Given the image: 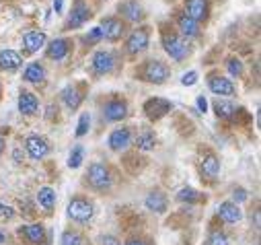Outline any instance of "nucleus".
Segmentation results:
<instances>
[{
  "label": "nucleus",
  "instance_id": "c85d7f7f",
  "mask_svg": "<svg viewBox=\"0 0 261 245\" xmlns=\"http://www.w3.org/2000/svg\"><path fill=\"white\" fill-rule=\"evenodd\" d=\"M154 144H156V136H154V132H150V130L140 132L138 138H136V146H138L140 151H152Z\"/></svg>",
  "mask_w": 261,
  "mask_h": 245
},
{
  "label": "nucleus",
  "instance_id": "e433bc0d",
  "mask_svg": "<svg viewBox=\"0 0 261 245\" xmlns=\"http://www.w3.org/2000/svg\"><path fill=\"white\" fill-rule=\"evenodd\" d=\"M101 37H103L101 27H93V29H91V33L87 35V43H95V41H99Z\"/></svg>",
  "mask_w": 261,
  "mask_h": 245
},
{
  "label": "nucleus",
  "instance_id": "20e7f679",
  "mask_svg": "<svg viewBox=\"0 0 261 245\" xmlns=\"http://www.w3.org/2000/svg\"><path fill=\"white\" fill-rule=\"evenodd\" d=\"M91 7L85 3V0H76L74 7H72V13L66 21V29H76L81 25H85L89 19H91Z\"/></svg>",
  "mask_w": 261,
  "mask_h": 245
},
{
  "label": "nucleus",
  "instance_id": "9b49d317",
  "mask_svg": "<svg viewBox=\"0 0 261 245\" xmlns=\"http://www.w3.org/2000/svg\"><path fill=\"white\" fill-rule=\"evenodd\" d=\"M101 33L105 39L109 41H117L121 35H123V23L115 17H105L103 23H101Z\"/></svg>",
  "mask_w": 261,
  "mask_h": 245
},
{
  "label": "nucleus",
  "instance_id": "f8f14e48",
  "mask_svg": "<svg viewBox=\"0 0 261 245\" xmlns=\"http://www.w3.org/2000/svg\"><path fill=\"white\" fill-rule=\"evenodd\" d=\"M132 144V132L127 128H117L109 134V149L111 151H125Z\"/></svg>",
  "mask_w": 261,
  "mask_h": 245
},
{
  "label": "nucleus",
  "instance_id": "dca6fc26",
  "mask_svg": "<svg viewBox=\"0 0 261 245\" xmlns=\"http://www.w3.org/2000/svg\"><path fill=\"white\" fill-rule=\"evenodd\" d=\"M45 41H47V37H45V33H43V31H29V33L23 37L25 50H27L29 54L39 52V50L45 45Z\"/></svg>",
  "mask_w": 261,
  "mask_h": 245
},
{
  "label": "nucleus",
  "instance_id": "6e6552de",
  "mask_svg": "<svg viewBox=\"0 0 261 245\" xmlns=\"http://www.w3.org/2000/svg\"><path fill=\"white\" fill-rule=\"evenodd\" d=\"M115 66V58L111 52L107 50H99L95 56H93V70L97 75H109Z\"/></svg>",
  "mask_w": 261,
  "mask_h": 245
},
{
  "label": "nucleus",
  "instance_id": "37998d69",
  "mask_svg": "<svg viewBox=\"0 0 261 245\" xmlns=\"http://www.w3.org/2000/svg\"><path fill=\"white\" fill-rule=\"evenodd\" d=\"M125 245H148L146 241H142V239H132V241H127Z\"/></svg>",
  "mask_w": 261,
  "mask_h": 245
},
{
  "label": "nucleus",
  "instance_id": "a19ab883",
  "mask_svg": "<svg viewBox=\"0 0 261 245\" xmlns=\"http://www.w3.org/2000/svg\"><path fill=\"white\" fill-rule=\"evenodd\" d=\"M198 109H200L202 113H206V109H208V101H206L204 97H198Z\"/></svg>",
  "mask_w": 261,
  "mask_h": 245
},
{
  "label": "nucleus",
  "instance_id": "9d476101",
  "mask_svg": "<svg viewBox=\"0 0 261 245\" xmlns=\"http://www.w3.org/2000/svg\"><path fill=\"white\" fill-rule=\"evenodd\" d=\"M144 111L150 119H161L163 115H167L171 111V103L167 99H161V97H152L144 103Z\"/></svg>",
  "mask_w": 261,
  "mask_h": 245
},
{
  "label": "nucleus",
  "instance_id": "c9c22d12",
  "mask_svg": "<svg viewBox=\"0 0 261 245\" xmlns=\"http://www.w3.org/2000/svg\"><path fill=\"white\" fill-rule=\"evenodd\" d=\"M195 83H198V72H195V70L185 72L183 79H181V85H185V87H191V85H195Z\"/></svg>",
  "mask_w": 261,
  "mask_h": 245
},
{
  "label": "nucleus",
  "instance_id": "1a4fd4ad",
  "mask_svg": "<svg viewBox=\"0 0 261 245\" xmlns=\"http://www.w3.org/2000/svg\"><path fill=\"white\" fill-rule=\"evenodd\" d=\"M185 15L195 23L208 19V0H185Z\"/></svg>",
  "mask_w": 261,
  "mask_h": 245
},
{
  "label": "nucleus",
  "instance_id": "423d86ee",
  "mask_svg": "<svg viewBox=\"0 0 261 245\" xmlns=\"http://www.w3.org/2000/svg\"><path fill=\"white\" fill-rule=\"evenodd\" d=\"M144 79L148 83H156V85H163L167 79H169V68L165 62L161 60H150V62L144 66Z\"/></svg>",
  "mask_w": 261,
  "mask_h": 245
},
{
  "label": "nucleus",
  "instance_id": "aec40b11",
  "mask_svg": "<svg viewBox=\"0 0 261 245\" xmlns=\"http://www.w3.org/2000/svg\"><path fill=\"white\" fill-rule=\"evenodd\" d=\"M37 107H39V101H37V97H35L33 93L23 91V93L19 95V111H21V113L33 115V113L37 111Z\"/></svg>",
  "mask_w": 261,
  "mask_h": 245
},
{
  "label": "nucleus",
  "instance_id": "412c9836",
  "mask_svg": "<svg viewBox=\"0 0 261 245\" xmlns=\"http://www.w3.org/2000/svg\"><path fill=\"white\" fill-rule=\"evenodd\" d=\"M119 13L127 19V21H140L142 19V7L136 3V0H127V3L119 5Z\"/></svg>",
  "mask_w": 261,
  "mask_h": 245
},
{
  "label": "nucleus",
  "instance_id": "a878e982",
  "mask_svg": "<svg viewBox=\"0 0 261 245\" xmlns=\"http://www.w3.org/2000/svg\"><path fill=\"white\" fill-rule=\"evenodd\" d=\"M179 29H181V33H183L185 37H195V35L200 33V25L195 23L193 19H189L187 15L179 17Z\"/></svg>",
  "mask_w": 261,
  "mask_h": 245
},
{
  "label": "nucleus",
  "instance_id": "f704fd0d",
  "mask_svg": "<svg viewBox=\"0 0 261 245\" xmlns=\"http://www.w3.org/2000/svg\"><path fill=\"white\" fill-rule=\"evenodd\" d=\"M208 245H228V239H226L224 233L216 231V233H212V235L208 237Z\"/></svg>",
  "mask_w": 261,
  "mask_h": 245
},
{
  "label": "nucleus",
  "instance_id": "f03ea898",
  "mask_svg": "<svg viewBox=\"0 0 261 245\" xmlns=\"http://www.w3.org/2000/svg\"><path fill=\"white\" fill-rule=\"evenodd\" d=\"M95 214V208H93V202L85 200V198H72L70 204H68V216L76 223H89Z\"/></svg>",
  "mask_w": 261,
  "mask_h": 245
},
{
  "label": "nucleus",
  "instance_id": "473e14b6",
  "mask_svg": "<svg viewBox=\"0 0 261 245\" xmlns=\"http://www.w3.org/2000/svg\"><path fill=\"white\" fill-rule=\"evenodd\" d=\"M89 126H91V115L83 113L81 119H79V126H76V136H85L89 132Z\"/></svg>",
  "mask_w": 261,
  "mask_h": 245
},
{
  "label": "nucleus",
  "instance_id": "2f4dec72",
  "mask_svg": "<svg viewBox=\"0 0 261 245\" xmlns=\"http://www.w3.org/2000/svg\"><path fill=\"white\" fill-rule=\"evenodd\" d=\"M62 245H83V237L74 231H66L62 235Z\"/></svg>",
  "mask_w": 261,
  "mask_h": 245
},
{
  "label": "nucleus",
  "instance_id": "f257e3e1",
  "mask_svg": "<svg viewBox=\"0 0 261 245\" xmlns=\"http://www.w3.org/2000/svg\"><path fill=\"white\" fill-rule=\"evenodd\" d=\"M87 177H89L91 186L99 192L111 188V173H109V167L105 163H93L87 171Z\"/></svg>",
  "mask_w": 261,
  "mask_h": 245
},
{
  "label": "nucleus",
  "instance_id": "2eb2a0df",
  "mask_svg": "<svg viewBox=\"0 0 261 245\" xmlns=\"http://www.w3.org/2000/svg\"><path fill=\"white\" fill-rule=\"evenodd\" d=\"M103 115H105V119H109V121H119V119H123V117L127 115V105H125L123 101H119V99L109 101V103L103 107Z\"/></svg>",
  "mask_w": 261,
  "mask_h": 245
},
{
  "label": "nucleus",
  "instance_id": "a211bd4d",
  "mask_svg": "<svg viewBox=\"0 0 261 245\" xmlns=\"http://www.w3.org/2000/svg\"><path fill=\"white\" fill-rule=\"evenodd\" d=\"M21 235H25L31 245H41V243L45 241V229H43V225H39V223L23 227V229H21Z\"/></svg>",
  "mask_w": 261,
  "mask_h": 245
},
{
  "label": "nucleus",
  "instance_id": "ea45409f",
  "mask_svg": "<svg viewBox=\"0 0 261 245\" xmlns=\"http://www.w3.org/2000/svg\"><path fill=\"white\" fill-rule=\"evenodd\" d=\"M234 200H237V202H245V200H247V192H245L243 188L234 190ZM237 202H234V204H237Z\"/></svg>",
  "mask_w": 261,
  "mask_h": 245
},
{
  "label": "nucleus",
  "instance_id": "4c0bfd02",
  "mask_svg": "<svg viewBox=\"0 0 261 245\" xmlns=\"http://www.w3.org/2000/svg\"><path fill=\"white\" fill-rule=\"evenodd\" d=\"M13 216H15L13 208H11V206H7L5 202H0V218H13Z\"/></svg>",
  "mask_w": 261,
  "mask_h": 245
},
{
  "label": "nucleus",
  "instance_id": "a18cd8bd",
  "mask_svg": "<svg viewBox=\"0 0 261 245\" xmlns=\"http://www.w3.org/2000/svg\"><path fill=\"white\" fill-rule=\"evenodd\" d=\"M3 149H5V144H3V138H0V153H3Z\"/></svg>",
  "mask_w": 261,
  "mask_h": 245
},
{
  "label": "nucleus",
  "instance_id": "72a5a7b5",
  "mask_svg": "<svg viewBox=\"0 0 261 245\" xmlns=\"http://www.w3.org/2000/svg\"><path fill=\"white\" fill-rule=\"evenodd\" d=\"M226 68H228V72H230L232 77H241V75H243V62H241V60H237V58H230V60H228Z\"/></svg>",
  "mask_w": 261,
  "mask_h": 245
},
{
  "label": "nucleus",
  "instance_id": "7c9ffc66",
  "mask_svg": "<svg viewBox=\"0 0 261 245\" xmlns=\"http://www.w3.org/2000/svg\"><path fill=\"white\" fill-rule=\"evenodd\" d=\"M177 198H179L181 202H200V200H202L200 192H195L193 188H183V190L177 194Z\"/></svg>",
  "mask_w": 261,
  "mask_h": 245
},
{
  "label": "nucleus",
  "instance_id": "39448f33",
  "mask_svg": "<svg viewBox=\"0 0 261 245\" xmlns=\"http://www.w3.org/2000/svg\"><path fill=\"white\" fill-rule=\"evenodd\" d=\"M148 41H150V33H148V27H142V29H136L132 35L127 37L125 41V50L127 54H140L148 47Z\"/></svg>",
  "mask_w": 261,
  "mask_h": 245
},
{
  "label": "nucleus",
  "instance_id": "f3484780",
  "mask_svg": "<svg viewBox=\"0 0 261 245\" xmlns=\"http://www.w3.org/2000/svg\"><path fill=\"white\" fill-rule=\"evenodd\" d=\"M218 216L224 223H239L243 218V212H241L239 204H234V202H222L220 208H218Z\"/></svg>",
  "mask_w": 261,
  "mask_h": 245
},
{
  "label": "nucleus",
  "instance_id": "b1692460",
  "mask_svg": "<svg viewBox=\"0 0 261 245\" xmlns=\"http://www.w3.org/2000/svg\"><path fill=\"white\" fill-rule=\"evenodd\" d=\"M146 208L152 212H165L167 210V196L163 192H152L146 198Z\"/></svg>",
  "mask_w": 261,
  "mask_h": 245
},
{
  "label": "nucleus",
  "instance_id": "4468645a",
  "mask_svg": "<svg viewBox=\"0 0 261 245\" xmlns=\"http://www.w3.org/2000/svg\"><path fill=\"white\" fill-rule=\"evenodd\" d=\"M21 64H23V58H21L19 52H15V50H3L0 52V68L3 70L13 72V70L21 68Z\"/></svg>",
  "mask_w": 261,
  "mask_h": 245
},
{
  "label": "nucleus",
  "instance_id": "58836bf2",
  "mask_svg": "<svg viewBox=\"0 0 261 245\" xmlns=\"http://www.w3.org/2000/svg\"><path fill=\"white\" fill-rule=\"evenodd\" d=\"M99 243H101V245H121V243H119V239H117V237H113V235H105V237H101V239H99Z\"/></svg>",
  "mask_w": 261,
  "mask_h": 245
},
{
  "label": "nucleus",
  "instance_id": "0eeeda50",
  "mask_svg": "<svg viewBox=\"0 0 261 245\" xmlns=\"http://www.w3.org/2000/svg\"><path fill=\"white\" fill-rule=\"evenodd\" d=\"M25 149H27L29 157L35 159V161H41V159L49 153V144H47V140H45L43 136H37V134L27 136V140H25Z\"/></svg>",
  "mask_w": 261,
  "mask_h": 245
},
{
  "label": "nucleus",
  "instance_id": "c03bdc74",
  "mask_svg": "<svg viewBox=\"0 0 261 245\" xmlns=\"http://www.w3.org/2000/svg\"><path fill=\"white\" fill-rule=\"evenodd\" d=\"M3 243H5V235H3V233H0V245H3Z\"/></svg>",
  "mask_w": 261,
  "mask_h": 245
},
{
  "label": "nucleus",
  "instance_id": "5701e85b",
  "mask_svg": "<svg viewBox=\"0 0 261 245\" xmlns=\"http://www.w3.org/2000/svg\"><path fill=\"white\" fill-rule=\"evenodd\" d=\"M23 79H25L27 83H43V79H45V68H43L41 64H37V62H31V64L25 68Z\"/></svg>",
  "mask_w": 261,
  "mask_h": 245
},
{
  "label": "nucleus",
  "instance_id": "c756f323",
  "mask_svg": "<svg viewBox=\"0 0 261 245\" xmlns=\"http://www.w3.org/2000/svg\"><path fill=\"white\" fill-rule=\"evenodd\" d=\"M83 157H85L83 146H81V144L74 146L72 153H70V157H68V167H70V169H79V167L83 165Z\"/></svg>",
  "mask_w": 261,
  "mask_h": 245
},
{
  "label": "nucleus",
  "instance_id": "7ed1b4c3",
  "mask_svg": "<svg viewBox=\"0 0 261 245\" xmlns=\"http://www.w3.org/2000/svg\"><path fill=\"white\" fill-rule=\"evenodd\" d=\"M163 43H165V52L175 60V62H181V60H185V58H187V54H189L187 43H185L181 37L173 35V33H171V35H165Z\"/></svg>",
  "mask_w": 261,
  "mask_h": 245
},
{
  "label": "nucleus",
  "instance_id": "4be33fe9",
  "mask_svg": "<svg viewBox=\"0 0 261 245\" xmlns=\"http://www.w3.org/2000/svg\"><path fill=\"white\" fill-rule=\"evenodd\" d=\"M62 99H64V103H66L70 109H79V105H81V101H83V95H81L79 87L68 85L66 89L62 91Z\"/></svg>",
  "mask_w": 261,
  "mask_h": 245
},
{
  "label": "nucleus",
  "instance_id": "393cba45",
  "mask_svg": "<svg viewBox=\"0 0 261 245\" xmlns=\"http://www.w3.org/2000/svg\"><path fill=\"white\" fill-rule=\"evenodd\" d=\"M218 171H220V161L214 155H206L204 161H202V173L212 179V177L218 175Z\"/></svg>",
  "mask_w": 261,
  "mask_h": 245
},
{
  "label": "nucleus",
  "instance_id": "ddd939ff",
  "mask_svg": "<svg viewBox=\"0 0 261 245\" xmlns=\"http://www.w3.org/2000/svg\"><path fill=\"white\" fill-rule=\"evenodd\" d=\"M208 87H210V91L214 95H222V97H230L237 91L234 85H232V81L230 79H224V77H210Z\"/></svg>",
  "mask_w": 261,
  "mask_h": 245
},
{
  "label": "nucleus",
  "instance_id": "79ce46f5",
  "mask_svg": "<svg viewBox=\"0 0 261 245\" xmlns=\"http://www.w3.org/2000/svg\"><path fill=\"white\" fill-rule=\"evenodd\" d=\"M62 7H64V0H54V11L56 13H62Z\"/></svg>",
  "mask_w": 261,
  "mask_h": 245
},
{
  "label": "nucleus",
  "instance_id": "cd10ccee",
  "mask_svg": "<svg viewBox=\"0 0 261 245\" xmlns=\"http://www.w3.org/2000/svg\"><path fill=\"white\" fill-rule=\"evenodd\" d=\"M214 109H216V115H218V117H224V119L232 117L234 111H237L234 103H230V101H226V99H216V101H214Z\"/></svg>",
  "mask_w": 261,
  "mask_h": 245
},
{
  "label": "nucleus",
  "instance_id": "6ab92c4d",
  "mask_svg": "<svg viewBox=\"0 0 261 245\" xmlns=\"http://www.w3.org/2000/svg\"><path fill=\"white\" fill-rule=\"evenodd\" d=\"M70 52V41L68 39H54L47 45V56L51 60H64Z\"/></svg>",
  "mask_w": 261,
  "mask_h": 245
},
{
  "label": "nucleus",
  "instance_id": "bb28decb",
  "mask_svg": "<svg viewBox=\"0 0 261 245\" xmlns=\"http://www.w3.org/2000/svg\"><path fill=\"white\" fill-rule=\"evenodd\" d=\"M37 202H39L41 208L51 210L54 204H56V192H54L51 188H39V192H37Z\"/></svg>",
  "mask_w": 261,
  "mask_h": 245
}]
</instances>
